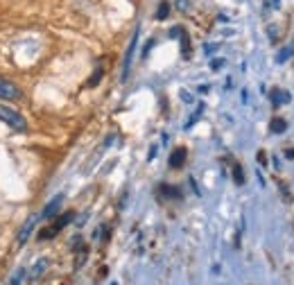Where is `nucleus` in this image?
Here are the masks:
<instances>
[{
  "label": "nucleus",
  "instance_id": "nucleus-9",
  "mask_svg": "<svg viewBox=\"0 0 294 285\" xmlns=\"http://www.w3.org/2000/svg\"><path fill=\"white\" fill-rule=\"evenodd\" d=\"M272 100H274V104H281V102H288L290 95L283 93V91H274V93H272Z\"/></svg>",
  "mask_w": 294,
  "mask_h": 285
},
{
  "label": "nucleus",
  "instance_id": "nucleus-7",
  "mask_svg": "<svg viewBox=\"0 0 294 285\" xmlns=\"http://www.w3.org/2000/svg\"><path fill=\"white\" fill-rule=\"evenodd\" d=\"M270 129L274 134H281V132H285V120L283 118H272V123H270Z\"/></svg>",
  "mask_w": 294,
  "mask_h": 285
},
{
  "label": "nucleus",
  "instance_id": "nucleus-11",
  "mask_svg": "<svg viewBox=\"0 0 294 285\" xmlns=\"http://www.w3.org/2000/svg\"><path fill=\"white\" fill-rule=\"evenodd\" d=\"M100 79H102V70L98 68V70H95V73H93V77L88 79V86H95V84H98Z\"/></svg>",
  "mask_w": 294,
  "mask_h": 285
},
{
  "label": "nucleus",
  "instance_id": "nucleus-4",
  "mask_svg": "<svg viewBox=\"0 0 294 285\" xmlns=\"http://www.w3.org/2000/svg\"><path fill=\"white\" fill-rule=\"evenodd\" d=\"M188 158V149L186 147H176L174 152L170 154V167H174V170H179V167H183V163H186Z\"/></svg>",
  "mask_w": 294,
  "mask_h": 285
},
{
  "label": "nucleus",
  "instance_id": "nucleus-1",
  "mask_svg": "<svg viewBox=\"0 0 294 285\" xmlns=\"http://www.w3.org/2000/svg\"><path fill=\"white\" fill-rule=\"evenodd\" d=\"M73 217H75L73 211L64 213V215H59L52 224H48V226H43V229H41V231H39V240H52V238L57 236V233L61 231L66 224H70V220H73Z\"/></svg>",
  "mask_w": 294,
  "mask_h": 285
},
{
  "label": "nucleus",
  "instance_id": "nucleus-14",
  "mask_svg": "<svg viewBox=\"0 0 294 285\" xmlns=\"http://www.w3.org/2000/svg\"><path fill=\"white\" fill-rule=\"evenodd\" d=\"M285 156H288V158H294V149H288V152H285Z\"/></svg>",
  "mask_w": 294,
  "mask_h": 285
},
{
  "label": "nucleus",
  "instance_id": "nucleus-12",
  "mask_svg": "<svg viewBox=\"0 0 294 285\" xmlns=\"http://www.w3.org/2000/svg\"><path fill=\"white\" fill-rule=\"evenodd\" d=\"M258 161L265 165V161H267V156H265V152H258Z\"/></svg>",
  "mask_w": 294,
  "mask_h": 285
},
{
  "label": "nucleus",
  "instance_id": "nucleus-13",
  "mask_svg": "<svg viewBox=\"0 0 294 285\" xmlns=\"http://www.w3.org/2000/svg\"><path fill=\"white\" fill-rule=\"evenodd\" d=\"M186 7H188V5H186V0H179V9H186Z\"/></svg>",
  "mask_w": 294,
  "mask_h": 285
},
{
  "label": "nucleus",
  "instance_id": "nucleus-6",
  "mask_svg": "<svg viewBox=\"0 0 294 285\" xmlns=\"http://www.w3.org/2000/svg\"><path fill=\"white\" fill-rule=\"evenodd\" d=\"M34 224H36V217H32V220L27 222V226H23V231L18 233V242H20V245H23V242L27 240V236H29V233H32V229H34Z\"/></svg>",
  "mask_w": 294,
  "mask_h": 285
},
{
  "label": "nucleus",
  "instance_id": "nucleus-2",
  "mask_svg": "<svg viewBox=\"0 0 294 285\" xmlns=\"http://www.w3.org/2000/svg\"><path fill=\"white\" fill-rule=\"evenodd\" d=\"M0 120L7 123L11 129H16V132H25V129H27V120H25L18 111L5 107V104H0Z\"/></svg>",
  "mask_w": 294,
  "mask_h": 285
},
{
  "label": "nucleus",
  "instance_id": "nucleus-10",
  "mask_svg": "<svg viewBox=\"0 0 294 285\" xmlns=\"http://www.w3.org/2000/svg\"><path fill=\"white\" fill-rule=\"evenodd\" d=\"M167 11H170V2H161V7H158V11H156V18L163 20L167 16Z\"/></svg>",
  "mask_w": 294,
  "mask_h": 285
},
{
  "label": "nucleus",
  "instance_id": "nucleus-5",
  "mask_svg": "<svg viewBox=\"0 0 294 285\" xmlns=\"http://www.w3.org/2000/svg\"><path fill=\"white\" fill-rule=\"evenodd\" d=\"M61 202H64V197H61V195H57V197H54V199H52V202H50L48 206L43 208V213H41V217H43V220H50V217H52L54 213L59 211V206H61Z\"/></svg>",
  "mask_w": 294,
  "mask_h": 285
},
{
  "label": "nucleus",
  "instance_id": "nucleus-15",
  "mask_svg": "<svg viewBox=\"0 0 294 285\" xmlns=\"http://www.w3.org/2000/svg\"><path fill=\"white\" fill-rule=\"evenodd\" d=\"M281 0H270V7H279Z\"/></svg>",
  "mask_w": 294,
  "mask_h": 285
},
{
  "label": "nucleus",
  "instance_id": "nucleus-3",
  "mask_svg": "<svg viewBox=\"0 0 294 285\" xmlns=\"http://www.w3.org/2000/svg\"><path fill=\"white\" fill-rule=\"evenodd\" d=\"M0 100L5 102H14V100H20V89L16 86L11 79L0 77Z\"/></svg>",
  "mask_w": 294,
  "mask_h": 285
},
{
  "label": "nucleus",
  "instance_id": "nucleus-8",
  "mask_svg": "<svg viewBox=\"0 0 294 285\" xmlns=\"http://www.w3.org/2000/svg\"><path fill=\"white\" fill-rule=\"evenodd\" d=\"M233 179H235V183H238V186H242V183H245V174H242V167L238 165V163H233Z\"/></svg>",
  "mask_w": 294,
  "mask_h": 285
}]
</instances>
